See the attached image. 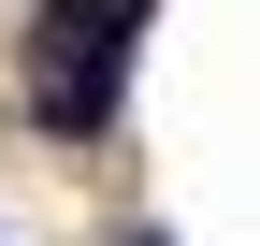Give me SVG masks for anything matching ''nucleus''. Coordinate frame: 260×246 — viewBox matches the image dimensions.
<instances>
[{"mask_svg":"<svg viewBox=\"0 0 260 246\" xmlns=\"http://www.w3.org/2000/svg\"><path fill=\"white\" fill-rule=\"evenodd\" d=\"M44 15H73V29H130L145 0H44Z\"/></svg>","mask_w":260,"mask_h":246,"instance_id":"2","label":"nucleus"},{"mask_svg":"<svg viewBox=\"0 0 260 246\" xmlns=\"http://www.w3.org/2000/svg\"><path fill=\"white\" fill-rule=\"evenodd\" d=\"M116 87H130V29H73V15H44L29 116H44V131H102V116H116Z\"/></svg>","mask_w":260,"mask_h":246,"instance_id":"1","label":"nucleus"}]
</instances>
